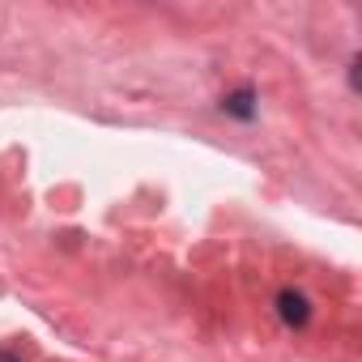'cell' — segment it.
<instances>
[{"label":"cell","instance_id":"1","mask_svg":"<svg viewBox=\"0 0 362 362\" xmlns=\"http://www.w3.org/2000/svg\"><path fill=\"white\" fill-rule=\"evenodd\" d=\"M277 307H281V320H286V324H294V328H303V324L311 320V307H307V298H303L298 290H281Z\"/></svg>","mask_w":362,"mask_h":362},{"label":"cell","instance_id":"2","mask_svg":"<svg viewBox=\"0 0 362 362\" xmlns=\"http://www.w3.org/2000/svg\"><path fill=\"white\" fill-rule=\"evenodd\" d=\"M226 115H235V119H252L256 115V94L243 86V90H235V94H226Z\"/></svg>","mask_w":362,"mask_h":362},{"label":"cell","instance_id":"3","mask_svg":"<svg viewBox=\"0 0 362 362\" xmlns=\"http://www.w3.org/2000/svg\"><path fill=\"white\" fill-rule=\"evenodd\" d=\"M0 362H18V358H13V354H9V349H0Z\"/></svg>","mask_w":362,"mask_h":362}]
</instances>
